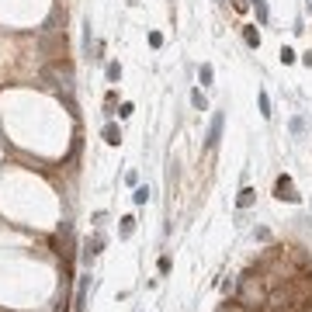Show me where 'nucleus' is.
Returning <instances> with one entry per match:
<instances>
[{"label":"nucleus","mask_w":312,"mask_h":312,"mask_svg":"<svg viewBox=\"0 0 312 312\" xmlns=\"http://www.w3.org/2000/svg\"><path fill=\"white\" fill-rule=\"evenodd\" d=\"M101 250H104V236H101V232H97V236H94V240L87 243V250H84V257H87V260H94V257H97Z\"/></svg>","instance_id":"5"},{"label":"nucleus","mask_w":312,"mask_h":312,"mask_svg":"<svg viewBox=\"0 0 312 312\" xmlns=\"http://www.w3.org/2000/svg\"><path fill=\"white\" fill-rule=\"evenodd\" d=\"M104 108H108V114H114V90L104 97Z\"/></svg>","instance_id":"18"},{"label":"nucleus","mask_w":312,"mask_h":312,"mask_svg":"<svg viewBox=\"0 0 312 312\" xmlns=\"http://www.w3.org/2000/svg\"><path fill=\"white\" fill-rule=\"evenodd\" d=\"M305 7H309V11H312V0H309V4H305Z\"/></svg>","instance_id":"21"},{"label":"nucleus","mask_w":312,"mask_h":312,"mask_svg":"<svg viewBox=\"0 0 312 312\" xmlns=\"http://www.w3.org/2000/svg\"><path fill=\"white\" fill-rule=\"evenodd\" d=\"M243 42H246L250 49H257V45H260V31H257V28H243Z\"/></svg>","instance_id":"9"},{"label":"nucleus","mask_w":312,"mask_h":312,"mask_svg":"<svg viewBox=\"0 0 312 312\" xmlns=\"http://www.w3.org/2000/svg\"><path fill=\"white\" fill-rule=\"evenodd\" d=\"M108 80H122V66L118 63H108Z\"/></svg>","instance_id":"13"},{"label":"nucleus","mask_w":312,"mask_h":312,"mask_svg":"<svg viewBox=\"0 0 312 312\" xmlns=\"http://www.w3.org/2000/svg\"><path fill=\"white\" fill-rule=\"evenodd\" d=\"M257 104H260V114H264V118H270V97H267V90H260Z\"/></svg>","instance_id":"10"},{"label":"nucleus","mask_w":312,"mask_h":312,"mask_svg":"<svg viewBox=\"0 0 312 312\" xmlns=\"http://www.w3.org/2000/svg\"><path fill=\"white\" fill-rule=\"evenodd\" d=\"M87 291H90V278H80V288H76V302H73V312H84V309H87Z\"/></svg>","instance_id":"3"},{"label":"nucleus","mask_w":312,"mask_h":312,"mask_svg":"<svg viewBox=\"0 0 312 312\" xmlns=\"http://www.w3.org/2000/svg\"><path fill=\"white\" fill-rule=\"evenodd\" d=\"M253 7H257V18H260V24L267 21V4H264V0H253Z\"/></svg>","instance_id":"14"},{"label":"nucleus","mask_w":312,"mask_h":312,"mask_svg":"<svg viewBox=\"0 0 312 312\" xmlns=\"http://www.w3.org/2000/svg\"><path fill=\"white\" fill-rule=\"evenodd\" d=\"M302 63H305V66H312V49H309V52L302 56Z\"/></svg>","instance_id":"20"},{"label":"nucleus","mask_w":312,"mask_h":312,"mask_svg":"<svg viewBox=\"0 0 312 312\" xmlns=\"http://www.w3.org/2000/svg\"><path fill=\"white\" fill-rule=\"evenodd\" d=\"M132 232H135V219H132V215H125V219H122V225H118V236H122V240H129Z\"/></svg>","instance_id":"8"},{"label":"nucleus","mask_w":312,"mask_h":312,"mask_svg":"<svg viewBox=\"0 0 312 312\" xmlns=\"http://www.w3.org/2000/svg\"><path fill=\"white\" fill-rule=\"evenodd\" d=\"M274 198H281V201H291V205L302 198V194L295 191V184H291V177H288V174H281V177L274 180Z\"/></svg>","instance_id":"1"},{"label":"nucleus","mask_w":312,"mask_h":312,"mask_svg":"<svg viewBox=\"0 0 312 312\" xmlns=\"http://www.w3.org/2000/svg\"><path fill=\"white\" fill-rule=\"evenodd\" d=\"M291 132H305V118H295L291 122Z\"/></svg>","instance_id":"19"},{"label":"nucleus","mask_w":312,"mask_h":312,"mask_svg":"<svg viewBox=\"0 0 312 312\" xmlns=\"http://www.w3.org/2000/svg\"><path fill=\"white\" fill-rule=\"evenodd\" d=\"M132 201H135V205H146V201H149V187H135Z\"/></svg>","instance_id":"12"},{"label":"nucleus","mask_w":312,"mask_h":312,"mask_svg":"<svg viewBox=\"0 0 312 312\" xmlns=\"http://www.w3.org/2000/svg\"><path fill=\"white\" fill-rule=\"evenodd\" d=\"M253 201H257V191H253V187H243L240 198H236V205H240V208H250Z\"/></svg>","instance_id":"6"},{"label":"nucleus","mask_w":312,"mask_h":312,"mask_svg":"<svg viewBox=\"0 0 312 312\" xmlns=\"http://www.w3.org/2000/svg\"><path fill=\"white\" fill-rule=\"evenodd\" d=\"M149 45H153V49H160V45H163V35H160V31H153V35H149Z\"/></svg>","instance_id":"15"},{"label":"nucleus","mask_w":312,"mask_h":312,"mask_svg":"<svg viewBox=\"0 0 312 312\" xmlns=\"http://www.w3.org/2000/svg\"><path fill=\"white\" fill-rule=\"evenodd\" d=\"M222 125H225V114L215 111V118H212V125H208V135H205V149H215V146H219V139H222Z\"/></svg>","instance_id":"2"},{"label":"nucleus","mask_w":312,"mask_h":312,"mask_svg":"<svg viewBox=\"0 0 312 312\" xmlns=\"http://www.w3.org/2000/svg\"><path fill=\"white\" fill-rule=\"evenodd\" d=\"M212 76H215L212 63H201V66H198V80H201V87H208V84H212Z\"/></svg>","instance_id":"7"},{"label":"nucleus","mask_w":312,"mask_h":312,"mask_svg":"<svg viewBox=\"0 0 312 312\" xmlns=\"http://www.w3.org/2000/svg\"><path fill=\"white\" fill-rule=\"evenodd\" d=\"M101 135H104V142H108V146H118V142H122V129H118V125H111V122L104 125V132H101Z\"/></svg>","instance_id":"4"},{"label":"nucleus","mask_w":312,"mask_h":312,"mask_svg":"<svg viewBox=\"0 0 312 312\" xmlns=\"http://www.w3.org/2000/svg\"><path fill=\"white\" fill-rule=\"evenodd\" d=\"M191 104L198 108V111H205V108H208V101H205V94H201V90H191Z\"/></svg>","instance_id":"11"},{"label":"nucleus","mask_w":312,"mask_h":312,"mask_svg":"<svg viewBox=\"0 0 312 312\" xmlns=\"http://www.w3.org/2000/svg\"><path fill=\"white\" fill-rule=\"evenodd\" d=\"M132 111H135V108H132V104H129V101H125V104H122V108H118V118H129V114H132Z\"/></svg>","instance_id":"16"},{"label":"nucleus","mask_w":312,"mask_h":312,"mask_svg":"<svg viewBox=\"0 0 312 312\" xmlns=\"http://www.w3.org/2000/svg\"><path fill=\"white\" fill-rule=\"evenodd\" d=\"M281 63H295V52H291V49H288V45H285V49H281Z\"/></svg>","instance_id":"17"}]
</instances>
